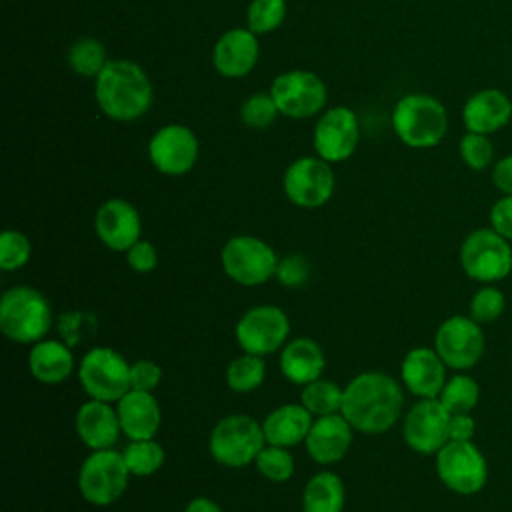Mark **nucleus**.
Here are the masks:
<instances>
[{
	"label": "nucleus",
	"instance_id": "nucleus-1",
	"mask_svg": "<svg viewBox=\"0 0 512 512\" xmlns=\"http://www.w3.org/2000/svg\"><path fill=\"white\" fill-rule=\"evenodd\" d=\"M402 404V388L390 374L362 372L346 384L340 412L354 430L382 434L398 422Z\"/></svg>",
	"mask_w": 512,
	"mask_h": 512
},
{
	"label": "nucleus",
	"instance_id": "nucleus-2",
	"mask_svg": "<svg viewBox=\"0 0 512 512\" xmlns=\"http://www.w3.org/2000/svg\"><path fill=\"white\" fill-rule=\"evenodd\" d=\"M94 100L106 118L134 122L152 108L154 86L140 64L124 58L108 60L94 78Z\"/></svg>",
	"mask_w": 512,
	"mask_h": 512
},
{
	"label": "nucleus",
	"instance_id": "nucleus-3",
	"mask_svg": "<svg viewBox=\"0 0 512 512\" xmlns=\"http://www.w3.org/2000/svg\"><path fill=\"white\" fill-rule=\"evenodd\" d=\"M390 122L396 138L414 150L438 146L448 132L446 106L424 92L400 96L392 108Z\"/></svg>",
	"mask_w": 512,
	"mask_h": 512
},
{
	"label": "nucleus",
	"instance_id": "nucleus-4",
	"mask_svg": "<svg viewBox=\"0 0 512 512\" xmlns=\"http://www.w3.org/2000/svg\"><path fill=\"white\" fill-rule=\"evenodd\" d=\"M52 326V308L42 292L30 286H14L0 298V330L16 344L44 340Z\"/></svg>",
	"mask_w": 512,
	"mask_h": 512
},
{
	"label": "nucleus",
	"instance_id": "nucleus-5",
	"mask_svg": "<svg viewBox=\"0 0 512 512\" xmlns=\"http://www.w3.org/2000/svg\"><path fill=\"white\" fill-rule=\"evenodd\" d=\"M460 266L470 280L496 284L512 274V246L494 228H476L460 244Z\"/></svg>",
	"mask_w": 512,
	"mask_h": 512
},
{
	"label": "nucleus",
	"instance_id": "nucleus-6",
	"mask_svg": "<svg viewBox=\"0 0 512 512\" xmlns=\"http://www.w3.org/2000/svg\"><path fill=\"white\" fill-rule=\"evenodd\" d=\"M266 446L262 422L246 414H230L216 422L210 432L208 448L212 458L228 468H240L256 460Z\"/></svg>",
	"mask_w": 512,
	"mask_h": 512
},
{
	"label": "nucleus",
	"instance_id": "nucleus-7",
	"mask_svg": "<svg viewBox=\"0 0 512 512\" xmlns=\"http://www.w3.org/2000/svg\"><path fill=\"white\" fill-rule=\"evenodd\" d=\"M434 458L440 482L454 494H478L488 482V462L472 440H448Z\"/></svg>",
	"mask_w": 512,
	"mask_h": 512
},
{
	"label": "nucleus",
	"instance_id": "nucleus-8",
	"mask_svg": "<svg viewBox=\"0 0 512 512\" xmlns=\"http://www.w3.org/2000/svg\"><path fill=\"white\" fill-rule=\"evenodd\" d=\"M278 106L280 116L292 120H306L320 116L326 110L328 88L324 80L312 70H286L278 74L268 90Z\"/></svg>",
	"mask_w": 512,
	"mask_h": 512
},
{
	"label": "nucleus",
	"instance_id": "nucleus-9",
	"mask_svg": "<svg viewBox=\"0 0 512 512\" xmlns=\"http://www.w3.org/2000/svg\"><path fill=\"white\" fill-rule=\"evenodd\" d=\"M130 470L124 454L114 448L92 450L78 470V490L94 506L114 504L128 488Z\"/></svg>",
	"mask_w": 512,
	"mask_h": 512
},
{
	"label": "nucleus",
	"instance_id": "nucleus-10",
	"mask_svg": "<svg viewBox=\"0 0 512 512\" xmlns=\"http://www.w3.org/2000/svg\"><path fill=\"white\" fill-rule=\"evenodd\" d=\"M78 380L90 398L118 402L130 390V364L120 352L96 346L82 356Z\"/></svg>",
	"mask_w": 512,
	"mask_h": 512
},
{
	"label": "nucleus",
	"instance_id": "nucleus-11",
	"mask_svg": "<svg viewBox=\"0 0 512 512\" xmlns=\"http://www.w3.org/2000/svg\"><path fill=\"white\" fill-rule=\"evenodd\" d=\"M220 262L226 276L236 284L260 286L276 274L278 256L264 240L240 234L224 244L220 252Z\"/></svg>",
	"mask_w": 512,
	"mask_h": 512
},
{
	"label": "nucleus",
	"instance_id": "nucleus-12",
	"mask_svg": "<svg viewBox=\"0 0 512 512\" xmlns=\"http://www.w3.org/2000/svg\"><path fill=\"white\" fill-rule=\"evenodd\" d=\"M432 348L448 368L464 372L482 360L486 336L482 326L472 316L454 314L436 328Z\"/></svg>",
	"mask_w": 512,
	"mask_h": 512
},
{
	"label": "nucleus",
	"instance_id": "nucleus-13",
	"mask_svg": "<svg viewBox=\"0 0 512 512\" xmlns=\"http://www.w3.org/2000/svg\"><path fill=\"white\" fill-rule=\"evenodd\" d=\"M282 188L294 206L320 208L332 198L336 188L332 164L320 156H300L284 170Z\"/></svg>",
	"mask_w": 512,
	"mask_h": 512
},
{
	"label": "nucleus",
	"instance_id": "nucleus-14",
	"mask_svg": "<svg viewBox=\"0 0 512 512\" xmlns=\"http://www.w3.org/2000/svg\"><path fill=\"white\" fill-rule=\"evenodd\" d=\"M290 334L286 312L272 304H262L246 310L236 322L234 336L238 346L256 356H266L280 350Z\"/></svg>",
	"mask_w": 512,
	"mask_h": 512
},
{
	"label": "nucleus",
	"instance_id": "nucleus-15",
	"mask_svg": "<svg viewBox=\"0 0 512 512\" xmlns=\"http://www.w3.org/2000/svg\"><path fill=\"white\" fill-rule=\"evenodd\" d=\"M360 142V120L348 106L326 108L314 126L312 146L316 156L330 164L348 160Z\"/></svg>",
	"mask_w": 512,
	"mask_h": 512
},
{
	"label": "nucleus",
	"instance_id": "nucleus-16",
	"mask_svg": "<svg viewBox=\"0 0 512 512\" xmlns=\"http://www.w3.org/2000/svg\"><path fill=\"white\" fill-rule=\"evenodd\" d=\"M198 154V138L186 124H164L148 140L150 164L164 176L188 174L194 168Z\"/></svg>",
	"mask_w": 512,
	"mask_h": 512
},
{
	"label": "nucleus",
	"instance_id": "nucleus-17",
	"mask_svg": "<svg viewBox=\"0 0 512 512\" xmlns=\"http://www.w3.org/2000/svg\"><path fill=\"white\" fill-rule=\"evenodd\" d=\"M448 422L450 412L438 398H420L404 416V442L418 454H436L450 440Z\"/></svg>",
	"mask_w": 512,
	"mask_h": 512
},
{
	"label": "nucleus",
	"instance_id": "nucleus-18",
	"mask_svg": "<svg viewBox=\"0 0 512 512\" xmlns=\"http://www.w3.org/2000/svg\"><path fill=\"white\" fill-rule=\"evenodd\" d=\"M94 230L106 248L126 252L134 242L140 240L142 220L134 204L124 198H110L96 210Z\"/></svg>",
	"mask_w": 512,
	"mask_h": 512
},
{
	"label": "nucleus",
	"instance_id": "nucleus-19",
	"mask_svg": "<svg viewBox=\"0 0 512 512\" xmlns=\"http://www.w3.org/2000/svg\"><path fill=\"white\" fill-rule=\"evenodd\" d=\"M260 56L258 36L248 28H230L226 30L212 48V66L214 70L230 80L248 76Z\"/></svg>",
	"mask_w": 512,
	"mask_h": 512
},
{
	"label": "nucleus",
	"instance_id": "nucleus-20",
	"mask_svg": "<svg viewBox=\"0 0 512 512\" xmlns=\"http://www.w3.org/2000/svg\"><path fill=\"white\" fill-rule=\"evenodd\" d=\"M512 120V100L500 88H482L470 94L462 106L466 132L496 134Z\"/></svg>",
	"mask_w": 512,
	"mask_h": 512
},
{
	"label": "nucleus",
	"instance_id": "nucleus-21",
	"mask_svg": "<svg viewBox=\"0 0 512 512\" xmlns=\"http://www.w3.org/2000/svg\"><path fill=\"white\" fill-rule=\"evenodd\" d=\"M446 368L434 348L416 346L400 364V380L404 388L418 398H438L448 380Z\"/></svg>",
	"mask_w": 512,
	"mask_h": 512
},
{
	"label": "nucleus",
	"instance_id": "nucleus-22",
	"mask_svg": "<svg viewBox=\"0 0 512 512\" xmlns=\"http://www.w3.org/2000/svg\"><path fill=\"white\" fill-rule=\"evenodd\" d=\"M352 424L342 412L318 416L304 440L308 456L316 464H334L346 456L352 446Z\"/></svg>",
	"mask_w": 512,
	"mask_h": 512
},
{
	"label": "nucleus",
	"instance_id": "nucleus-23",
	"mask_svg": "<svg viewBox=\"0 0 512 512\" xmlns=\"http://www.w3.org/2000/svg\"><path fill=\"white\" fill-rule=\"evenodd\" d=\"M74 428L78 438L90 450H106L112 448L122 432L118 412L110 406V402L90 398L84 402L74 418Z\"/></svg>",
	"mask_w": 512,
	"mask_h": 512
},
{
	"label": "nucleus",
	"instance_id": "nucleus-24",
	"mask_svg": "<svg viewBox=\"0 0 512 512\" xmlns=\"http://www.w3.org/2000/svg\"><path fill=\"white\" fill-rule=\"evenodd\" d=\"M116 412L122 434H126L130 440H150L160 430L162 412L152 392L130 388L116 402Z\"/></svg>",
	"mask_w": 512,
	"mask_h": 512
},
{
	"label": "nucleus",
	"instance_id": "nucleus-25",
	"mask_svg": "<svg viewBox=\"0 0 512 512\" xmlns=\"http://www.w3.org/2000/svg\"><path fill=\"white\" fill-rule=\"evenodd\" d=\"M324 366V352L312 338H294L282 346L280 372L292 384L306 386L318 380L324 372Z\"/></svg>",
	"mask_w": 512,
	"mask_h": 512
},
{
	"label": "nucleus",
	"instance_id": "nucleus-26",
	"mask_svg": "<svg viewBox=\"0 0 512 512\" xmlns=\"http://www.w3.org/2000/svg\"><path fill=\"white\" fill-rule=\"evenodd\" d=\"M314 418L302 404H282L262 422L266 444L292 448L306 440Z\"/></svg>",
	"mask_w": 512,
	"mask_h": 512
},
{
	"label": "nucleus",
	"instance_id": "nucleus-27",
	"mask_svg": "<svg viewBox=\"0 0 512 512\" xmlns=\"http://www.w3.org/2000/svg\"><path fill=\"white\" fill-rule=\"evenodd\" d=\"M28 370L42 384H60L74 370V356L62 340H40L28 354Z\"/></svg>",
	"mask_w": 512,
	"mask_h": 512
},
{
	"label": "nucleus",
	"instance_id": "nucleus-28",
	"mask_svg": "<svg viewBox=\"0 0 512 512\" xmlns=\"http://www.w3.org/2000/svg\"><path fill=\"white\" fill-rule=\"evenodd\" d=\"M344 484L334 472L314 474L302 494V512H342Z\"/></svg>",
	"mask_w": 512,
	"mask_h": 512
},
{
	"label": "nucleus",
	"instance_id": "nucleus-29",
	"mask_svg": "<svg viewBox=\"0 0 512 512\" xmlns=\"http://www.w3.org/2000/svg\"><path fill=\"white\" fill-rule=\"evenodd\" d=\"M66 60L74 74L82 78H96L108 64V54L98 38L82 36L70 44Z\"/></svg>",
	"mask_w": 512,
	"mask_h": 512
},
{
	"label": "nucleus",
	"instance_id": "nucleus-30",
	"mask_svg": "<svg viewBox=\"0 0 512 512\" xmlns=\"http://www.w3.org/2000/svg\"><path fill=\"white\" fill-rule=\"evenodd\" d=\"M342 396L344 388H340L332 380L318 378L306 386H302L300 392V404L312 414V416H328L342 410Z\"/></svg>",
	"mask_w": 512,
	"mask_h": 512
},
{
	"label": "nucleus",
	"instance_id": "nucleus-31",
	"mask_svg": "<svg viewBox=\"0 0 512 512\" xmlns=\"http://www.w3.org/2000/svg\"><path fill=\"white\" fill-rule=\"evenodd\" d=\"M438 400L450 414L472 412L480 400V386L472 376L458 372L446 380Z\"/></svg>",
	"mask_w": 512,
	"mask_h": 512
},
{
	"label": "nucleus",
	"instance_id": "nucleus-32",
	"mask_svg": "<svg viewBox=\"0 0 512 512\" xmlns=\"http://www.w3.org/2000/svg\"><path fill=\"white\" fill-rule=\"evenodd\" d=\"M266 376V362L262 356L244 352L242 356L234 358L226 368V384L234 392H252L256 390Z\"/></svg>",
	"mask_w": 512,
	"mask_h": 512
},
{
	"label": "nucleus",
	"instance_id": "nucleus-33",
	"mask_svg": "<svg viewBox=\"0 0 512 512\" xmlns=\"http://www.w3.org/2000/svg\"><path fill=\"white\" fill-rule=\"evenodd\" d=\"M286 0H250L246 8V28L256 36L270 34L286 20Z\"/></svg>",
	"mask_w": 512,
	"mask_h": 512
},
{
	"label": "nucleus",
	"instance_id": "nucleus-34",
	"mask_svg": "<svg viewBox=\"0 0 512 512\" xmlns=\"http://www.w3.org/2000/svg\"><path fill=\"white\" fill-rule=\"evenodd\" d=\"M122 454L134 476H152L164 464V448L154 438L132 440Z\"/></svg>",
	"mask_w": 512,
	"mask_h": 512
},
{
	"label": "nucleus",
	"instance_id": "nucleus-35",
	"mask_svg": "<svg viewBox=\"0 0 512 512\" xmlns=\"http://www.w3.org/2000/svg\"><path fill=\"white\" fill-rule=\"evenodd\" d=\"M280 116L270 92H254L240 106V120L252 130H266Z\"/></svg>",
	"mask_w": 512,
	"mask_h": 512
},
{
	"label": "nucleus",
	"instance_id": "nucleus-36",
	"mask_svg": "<svg viewBox=\"0 0 512 512\" xmlns=\"http://www.w3.org/2000/svg\"><path fill=\"white\" fill-rule=\"evenodd\" d=\"M256 470L270 482H286L294 474V458L284 446L266 444L256 460Z\"/></svg>",
	"mask_w": 512,
	"mask_h": 512
},
{
	"label": "nucleus",
	"instance_id": "nucleus-37",
	"mask_svg": "<svg viewBox=\"0 0 512 512\" xmlns=\"http://www.w3.org/2000/svg\"><path fill=\"white\" fill-rule=\"evenodd\" d=\"M98 330V318L88 310H68L58 318V334L70 348L90 340Z\"/></svg>",
	"mask_w": 512,
	"mask_h": 512
},
{
	"label": "nucleus",
	"instance_id": "nucleus-38",
	"mask_svg": "<svg viewBox=\"0 0 512 512\" xmlns=\"http://www.w3.org/2000/svg\"><path fill=\"white\" fill-rule=\"evenodd\" d=\"M458 152L462 162L474 170L482 172L486 168H492L494 160V144L490 136L478 134V132H464V136L458 142Z\"/></svg>",
	"mask_w": 512,
	"mask_h": 512
},
{
	"label": "nucleus",
	"instance_id": "nucleus-39",
	"mask_svg": "<svg viewBox=\"0 0 512 512\" xmlns=\"http://www.w3.org/2000/svg\"><path fill=\"white\" fill-rule=\"evenodd\" d=\"M506 308L504 292L496 284H482L470 298V314L478 324H490L502 316Z\"/></svg>",
	"mask_w": 512,
	"mask_h": 512
},
{
	"label": "nucleus",
	"instance_id": "nucleus-40",
	"mask_svg": "<svg viewBox=\"0 0 512 512\" xmlns=\"http://www.w3.org/2000/svg\"><path fill=\"white\" fill-rule=\"evenodd\" d=\"M32 256V244L20 230H4L0 234V268L6 272L20 270Z\"/></svg>",
	"mask_w": 512,
	"mask_h": 512
},
{
	"label": "nucleus",
	"instance_id": "nucleus-41",
	"mask_svg": "<svg viewBox=\"0 0 512 512\" xmlns=\"http://www.w3.org/2000/svg\"><path fill=\"white\" fill-rule=\"evenodd\" d=\"M278 282L282 286H288V288H296V286H302L308 276H310V266L308 262L298 256V254H290L282 260H278V266H276V274Z\"/></svg>",
	"mask_w": 512,
	"mask_h": 512
},
{
	"label": "nucleus",
	"instance_id": "nucleus-42",
	"mask_svg": "<svg viewBox=\"0 0 512 512\" xmlns=\"http://www.w3.org/2000/svg\"><path fill=\"white\" fill-rule=\"evenodd\" d=\"M162 380V368L152 360H136L130 364V388L152 392Z\"/></svg>",
	"mask_w": 512,
	"mask_h": 512
},
{
	"label": "nucleus",
	"instance_id": "nucleus-43",
	"mask_svg": "<svg viewBox=\"0 0 512 512\" xmlns=\"http://www.w3.org/2000/svg\"><path fill=\"white\" fill-rule=\"evenodd\" d=\"M124 254H126L128 266L134 272H140V274L152 272L156 268V264H158V252H156V246L150 240H142L140 238Z\"/></svg>",
	"mask_w": 512,
	"mask_h": 512
},
{
	"label": "nucleus",
	"instance_id": "nucleus-44",
	"mask_svg": "<svg viewBox=\"0 0 512 512\" xmlns=\"http://www.w3.org/2000/svg\"><path fill=\"white\" fill-rule=\"evenodd\" d=\"M490 228L512 242V194H502L490 208Z\"/></svg>",
	"mask_w": 512,
	"mask_h": 512
},
{
	"label": "nucleus",
	"instance_id": "nucleus-45",
	"mask_svg": "<svg viewBox=\"0 0 512 512\" xmlns=\"http://www.w3.org/2000/svg\"><path fill=\"white\" fill-rule=\"evenodd\" d=\"M474 434H476V420L472 418V412L450 414V422H448L450 440H472Z\"/></svg>",
	"mask_w": 512,
	"mask_h": 512
},
{
	"label": "nucleus",
	"instance_id": "nucleus-46",
	"mask_svg": "<svg viewBox=\"0 0 512 512\" xmlns=\"http://www.w3.org/2000/svg\"><path fill=\"white\" fill-rule=\"evenodd\" d=\"M490 178L498 192L512 194V154H506L492 164Z\"/></svg>",
	"mask_w": 512,
	"mask_h": 512
},
{
	"label": "nucleus",
	"instance_id": "nucleus-47",
	"mask_svg": "<svg viewBox=\"0 0 512 512\" xmlns=\"http://www.w3.org/2000/svg\"><path fill=\"white\" fill-rule=\"evenodd\" d=\"M184 512H222V508H220L214 500L204 498V496H198V498H192V500L186 504Z\"/></svg>",
	"mask_w": 512,
	"mask_h": 512
}]
</instances>
